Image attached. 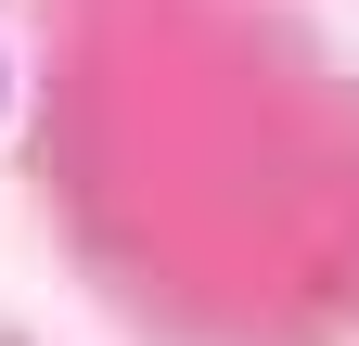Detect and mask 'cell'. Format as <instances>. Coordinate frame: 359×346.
I'll return each mask as SVG.
<instances>
[]
</instances>
